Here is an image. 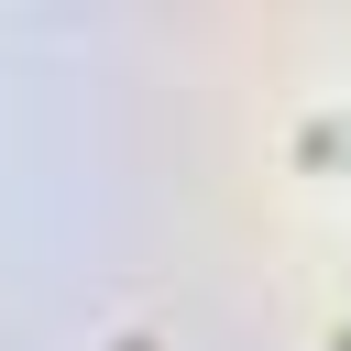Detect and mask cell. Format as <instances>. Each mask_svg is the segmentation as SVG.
<instances>
[{
    "label": "cell",
    "instance_id": "obj_2",
    "mask_svg": "<svg viewBox=\"0 0 351 351\" xmlns=\"http://www.w3.org/2000/svg\"><path fill=\"white\" fill-rule=\"evenodd\" d=\"M329 351H351V318H340V329H329Z\"/></svg>",
    "mask_w": 351,
    "mask_h": 351
},
{
    "label": "cell",
    "instance_id": "obj_1",
    "mask_svg": "<svg viewBox=\"0 0 351 351\" xmlns=\"http://www.w3.org/2000/svg\"><path fill=\"white\" fill-rule=\"evenodd\" d=\"M296 154H307V165H340V154H351V121H307Z\"/></svg>",
    "mask_w": 351,
    "mask_h": 351
}]
</instances>
